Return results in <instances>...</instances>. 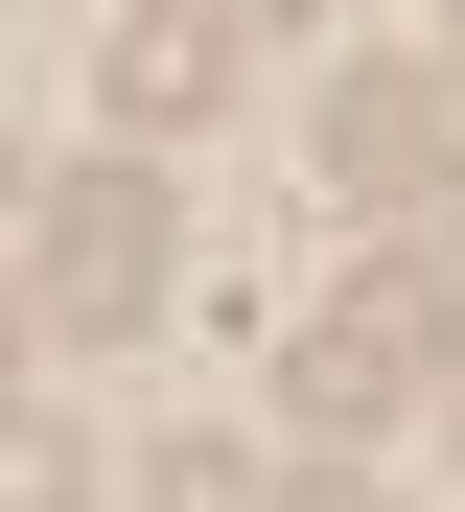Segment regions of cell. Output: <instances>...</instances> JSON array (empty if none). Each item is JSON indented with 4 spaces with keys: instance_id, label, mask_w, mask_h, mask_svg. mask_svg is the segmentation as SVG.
<instances>
[{
    "instance_id": "obj_4",
    "label": "cell",
    "mask_w": 465,
    "mask_h": 512,
    "mask_svg": "<svg viewBox=\"0 0 465 512\" xmlns=\"http://www.w3.org/2000/svg\"><path fill=\"white\" fill-rule=\"evenodd\" d=\"M140 512H279V466H256V443H163V489H140Z\"/></svg>"
},
{
    "instance_id": "obj_5",
    "label": "cell",
    "mask_w": 465,
    "mask_h": 512,
    "mask_svg": "<svg viewBox=\"0 0 465 512\" xmlns=\"http://www.w3.org/2000/svg\"><path fill=\"white\" fill-rule=\"evenodd\" d=\"M279 512H372V489H349V466H303V489H279Z\"/></svg>"
},
{
    "instance_id": "obj_7",
    "label": "cell",
    "mask_w": 465,
    "mask_h": 512,
    "mask_svg": "<svg viewBox=\"0 0 465 512\" xmlns=\"http://www.w3.org/2000/svg\"><path fill=\"white\" fill-rule=\"evenodd\" d=\"M442 70H465V24H442Z\"/></svg>"
},
{
    "instance_id": "obj_6",
    "label": "cell",
    "mask_w": 465,
    "mask_h": 512,
    "mask_svg": "<svg viewBox=\"0 0 465 512\" xmlns=\"http://www.w3.org/2000/svg\"><path fill=\"white\" fill-rule=\"evenodd\" d=\"M233 24H326V0H233Z\"/></svg>"
},
{
    "instance_id": "obj_2",
    "label": "cell",
    "mask_w": 465,
    "mask_h": 512,
    "mask_svg": "<svg viewBox=\"0 0 465 512\" xmlns=\"http://www.w3.org/2000/svg\"><path fill=\"white\" fill-rule=\"evenodd\" d=\"M326 187L465 256V140H442V70H349V94H326Z\"/></svg>"
},
{
    "instance_id": "obj_1",
    "label": "cell",
    "mask_w": 465,
    "mask_h": 512,
    "mask_svg": "<svg viewBox=\"0 0 465 512\" xmlns=\"http://www.w3.org/2000/svg\"><path fill=\"white\" fill-rule=\"evenodd\" d=\"M163 163H47V187H24V326H47V350H140V326H163Z\"/></svg>"
},
{
    "instance_id": "obj_3",
    "label": "cell",
    "mask_w": 465,
    "mask_h": 512,
    "mask_svg": "<svg viewBox=\"0 0 465 512\" xmlns=\"http://www.w3.org/2000/svg\"><path fill=\"white\" fill-rule=\"evenodd\" d=\"M210 94H233V0H140L117 24V140H186Z\"/></svg>"
}]
</instances>
